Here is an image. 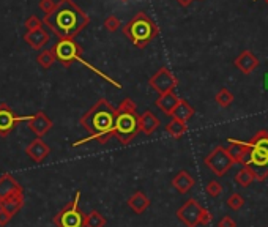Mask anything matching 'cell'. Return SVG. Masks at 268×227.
Returning a JSON list of instances; mask_svg holds the SVG:
<instances>
[{
    "label": "cell",
    "mask_w": 268,
    "mask_h": 227,
    "mask_svg": "<svg viewBox=\"0 0 268 227\" xmlns=\"http://www.w3.org/2000/svg\"><path fill=\"white\" fill-rule=\"evenodd\" d=\"M106 218L103 216L98 210H92L90 213H85L84 218V227H105Z\"/></svg>",
    "instance_id": "25"
},
{
    "label": "cell",
    "mask_w": 268,
    "mask_h": 227,
    "mask_svg": "<svg viewBox=\"0 0 268 227\" xmlns=\"http://www.w3.org/2000/svg\"><path fill=\"white\" fill-rule=\"evenodd\" d=\"M120 2H128V0H120Z\"/></svg>",
    "instance_id": "40"
},
{
    "label": "cell",
    "mask_w": 268,
    "mask_h": 227,
    "mask_svg": "<svg viewBox=\"0 0 268 227\" xmlns=\"http://www.w3.org/2000/svg\"><path fill=\"white\" fill-rule=\"evenodd\" d=\"M55 5H57V2H54V0H40V3H38V6H40V10L43 11V13H51L55 8Z\"/></svg>",
    "instance_id": "34"
},
{
    "label": "cell",
    "mask_w": 268,
    "mask_h": 227,
    "mask_svg": "<svg viewBox=\"0 0 268 227\" xmlns=\"http://www.w3.org/2000/svg\"><path fill=\"white\" fill-rule=\"evenodd\" d=\"M53 52L55 60H58L65 68H70L74 62H77L82 54L84 48L76 40H58L53 46Z\"/></svg>",
    "instance_id": "7"
},
{
    "label": "cell",
    "mask_w": 268,
    "mask_h": 227,
    "mask_svg": "<svg viewBox=\"0 0 268 227\" xmlns=\"http://www.w3.org/2000/svg\"><path fill=\"white\" fill-rule=\"evenodd\" d=\"M24 27H25V30H27V32H30V30H37V29H41V27H43V21L40 19L38 16L32 14V16H29V17H27V19H25Z\"/></svg>",
    "instance_id": "30"
},
{
    "label": "cell",
    "mask_w": 268,
    "mask_h": 227,
    "mask_svg": "<svg viewBox=\"0 0 268 227\" xmlns=\"http://www.w3.org/2000/svg\"><path fill=\"white\" fill-rule=\"evenodd\" d=\"M166 131H167V134L172 136L174 139H180L181 136H185V134H186L188 125L185 123V121H181V120L172 118V120L169 121V123L166 125Z\"/></svg>",
    "instance_id": "24"
},
{
    "label": "cell",
    "mask_w": 268,
    "mask_h": 227,
    "mask_svg": "<svg viewBox=\"0 0 268 227\" xmlns=\"http://www.w3.org/2000/svg\"><path fill=\"white\" fill-rule=\"evenodd\" d=\"M139 118L141 114L137 112L136 103L131 98H125L115 109V123L112 137L118 139L120 144L123 145L131 144L136 136L141 133Z\"/></svg>",
    "instance_id": "3"
},
{
    "label": "cell",
    "mask_w": 268,
    "mask_h": 227,
    "mask_svg": "<svg viewBox=\"0 0 268 227\" xmlns=\"http://www.w3.org/2000/svg\"><path fill=\"white\" fill-rule=\"evenodd\" d=\"M160 125H161L160 118L152 111H145L144 114H141L139 126H141V133H144L145 136H152L160 128Z\"/></svg>",
    "instance_id": "18"
},
{
    "label": "cell",
    "mask_w": 268,
    "mask_h": 227,
    "mask_svg": "<svg viewBox=\"0 0 268 227\" xmlns=\"http://www.w3.org/2000/svg\"><path fill=\"white\" fill-rule=\"evenodd\" d=\"M202 205L196 199H188L186 202L177 210V218L186 227H196L199 224V215H201Z\"/></svg>",
    "instance_id": "11"
},
{
    "label": "cell",
    "mask_w": 268,
    "mask_h": 227,
    "mask_svg": "<svg viewBox=\"0 0 268 227\" xmlns=\"http://www.w3.org/2000/svg\"><path fill=\"white\" fill-rule=\"evenodd\" d=\"M11 215L10 213H6L5 210H2V208H0V227H3V226H6L8 223L11 221Z\"/></svg>",
    "instance_id": "36"
},
{
    "label": "cell",
    "mask_w": 268,
    "mask_h": 227,
    "mask_svg": "<svg viewBox=\"0 0 268 227\" xmlns=\"http://www.w3.org/2000/svg\"><path fill=\"white\" fill-rule=\"evenodd\" d=\"M243 204H245V199L241 197L238 193H233L229 199H227V205H229V208H232V210H240L241 207H243Z\"/></svg>",
    "instance_id": "32"
},
{
    "label": "cell",
    "mask_w": 268,
    "mask_h": 227,
    "mask_svg": "<svg viewBox=\"0 0 268 227\" xmlns=\"http://www.w3.org/2000/svg\"><path fill=\"white\" fill-rule=\"evenodd\" d=\"M30 115L21 117L18 115L6 103L0 104V137H8L16 126H19L21 121H27Z\"/></svg>",
    "instance_id": "10"
},
{
    "label": "cell",
    "mask_w": 268,
    "mask_h": 227,
    "mask_svg": "<svg viewBox=\"0 0 268 227\" xmlns=\"http://www.w3.org/2000/svg\"><path fill=\"white\" fill-rule=\"evenodd\" d=\"M194 178L191 177V173L186 170H180L177 175L172 178V186H174L180 194H186L189 189L194 186Z\"/></svg>",
    "instance_id": "20"
},
{
    "label": "cell",
    "mask_w": 268,
    "mask_h": 227,
    "mask_svg": "<svg viewBox=\"0 0 268 227\" xmlns=\"http://www.w3.org/2000/svg\"><path fill=\"white\" fill-rule=\"evenodd\" d=\"M259 60L254 57V54L251 51H243L241 54L235 58V66L243 71L245 74H251L257 68Z\"/></svg>",
    "instance_id": "19"
},
{
    "label": "cell",
    "mask_w": 268,
    "mask_h": 227,
    "mask_svg": "<svg viewBox=\"0 0 268 227\" xmlns=\"http://www.w3.org/2000/svg\"><path fill=\"white\" fill-rule=\"evenodd\" d=\"M25 153H27V156L30 160H33L35 163H43L45 161L49 153H51V147L43 141L41 137H37V139H33V141L25 147Z\"/></svg>",
    "instance_id": "14"
},
{
    "label": "cell",
    "mask_w": 268,
    "mask_h": 227,
    "mask_svg": "<svg viewBox=\"0 0 268 227\" xmlns=\"http://www.w3.org/2000/svg\"><path fill=\"white\" fill-rule=\"evenodd\" d=\"M205 191H207V194H209L210 197H218L222 193V186L216 180H212L209 185H207Z\"/></svg>",
    "instance_id": "33"
},
{
    "label": "cell",
    "mask_w": 268,
    "mask_h": 227,
    "mask_svg": "<svg viewBox=\"0 0 268 227\" xmlns=\"http://www.w3.org/2000/svg\"><path fill=\"white\" fill-rule=\"evenodd\" d=\"M265 85L268 87V74H267V77H265Z\"/></svg>",
    "instance_id": "39"
},
{
    "label": "cell",
    "mask_w": 268,
    "mask_h": 227,
    "mask_svg": "<svg viewBox=\"0 0 268 227\" xmlns=\"http://www.w3.org/2000/svg\"><path fill=\"white\" fill-rule=\"evenodd\" d=\"M79 200H81V193L77 191L71 202H68L53 218V223L55 227H84L85 213L79 208Z\"/></svg>",
    "instance_id": "6"
},
{
    "label": "cell",
    "mask_w": 268,
    "mask_h": 227,
    "mask_svg": "<svg viewBox=\"0 0 268 227\" xmlns=\"http://www.w3.org/2000/svg\"><path fill=\"white\" fill-rule=\"evenodd\" d=\"M27 126L37 137H43L53 129L54 121L51 120L45 112L40 111L37 114H33V115H30V118L27 120Z\"/></svg>",
    "instance_id": "12"
},
{
    "label": "cell",
    "mask_w": 268,
    "mask_h": 227,
    "mask_svg": "<svg viewBox=\"0 0 268 227\" xmlns=\"http://www.w3.org/2000/svg\"><path fill=\"white\" fill-rule=\"evenodd\" d=\"M114 123H115V108L106 98H100L79 118V125L87 131L89 136L85 139H81V141H76L73 147L84 145L90 141H97L101 145H106L112 139Z\"/></svg>",
    "instance_id": "2"
},
{
    "label": "cell",
    "mask_w": 268,
    "mask_h": 227,
    "mask_svg": "<svg viewBox=\"0 0 268 227\" xmlns=\"http://www.w3.org/2000/svg\"><path fill=\"white\" fill-rule=\"evenodd\" d=\"M149 85L155 92L162 95V93H167V92H174L178 85V79L169 68L161 66L158 71L149 79Z\"/></svg>",
    "instance_id": "9"
},
{
    "label": "cell",
    "mask_w": 268,
    "mask_h": 227,
    "mask_svg": "<svg viewBox=\"0 0 268 227\" xmlns=\"http://www.w3.org/2000/svg\"><path fill=\"white\" fill-rule=\"evenodd\" d=\"M227 155L233 163L248 166V156H249V144L238 141V139H229V147L226 148Z\"/></svg>",
    "instance_id": "13"
},
{
    "label": "cell",
    "mask_w": 268,
    "mask_h": 227,
    "mask_svg": "<svg viewBox=\"0 0 268 227\" xmlns=\"http://www.w3.org/2000/svg\"><path fill=\"white\" fill-rule=\"evenodd\" d=\"M212 220H213V215H212L209 210H207V208L202 207L201 215H199V224L207 226V224H210V223H212Z\"/></svg>",
    "instance_id": "35"
},
{
    "label": "cell",
    "mask_w": 268,
    "mask_h": 227,
    "mask_svg": "<svg viewBox=\"0 0 268 227\" xmlns=\"http://www.w3.org/2000/svg\"><path fill=\"white\" fill-rule=\"evenodd\" d=\"M49 40H51L49 33L43 27L37 29V30H30V32H27L24 35V41L35 51H40V49L45 48L49 43Z\"/></svg>",
    "instance_id": "15"
},
{
    "label": "cell",
    "mask_w": 268,
    "mask_h": 227,
    "mask_svg": "<svg viewBox=\"0 0 268 227\" xmlns=\"http://www.w3.org/2000/svg\"><path fill=\"white\" fill-rule=\"evenodd\" d=\"M267 2H268V0H267Z\"/></svg>",
    "instance_id": "41"
},
{
    "label": "cell",
    "mask_w": 268,
    "mask_h": 227,
    "mask_svg": "<svg viewBox=\"0 0 268 227\" xmlns=\"http://www.w3.org/2000/svg\"><path fill=\"white\" fill-rule=\"evenodd\" d=\"M22 207H24V193H14L0 199V208L5 210L6 213H10L11 216L19 213Z\"/></svg>",
    "instance_id": "17"
},
{
    "label": "cell",
    "mask_w": 268,
    "mask_h": 227,
    "mask_svg": "<svg viewBox=\"0 0 268 227\" xmlns=\"http://www.w3.org/2000/svg\"><path fill=\"white\" fill-rule=\"evenodd\" d=\"M248 144H249L248 166L253 169L256 180L264 181L268 177V133L265 129L259 131Z\"/></svg>",
    "instance_id": "5"
},
{
    "label": "cell",
    "mask_w": 268,
    "mask_h": 227,
    "mask_svg": "<svg viewBox=\"0 0 268 227\" xmlns=\"http://www.w3.org/2000/svg\"><path fill=\"white\" fill-rule=\"evenodd\" d=\"M37 62H38V65H40L41 68H45V69H48V68L53 66V65L57 62L53 49H45V51H41L40 54H38V57H37Z\"/></svg>",
    "instance_id": "27"
},
{
    "label": "cell",
    "mask_w": 268,
    "mask_h": 227,
    "mask_svg": "<svg viewBox=\"0 0 268 227\" xmlns=\"http://www.w3.org/2000/svg\"><path fill=\"white\" fill-rule=\"evenodd\" d=\"M178 103V97L174 93V92H167V93H162L160 95V97L157 98V101H155V104H157V108L164 112L166 115H170L172 111H174V108L177 106Z\"/></svg>",
    "instance_id": "22"
},
{
    "label": "cell",
    "mask_w": 268,
    "mask_h": 227,
    "mask_svg": "<svg viewBox=\"0 0 268 227\" xmlns=\"http://www.w3.org/2000/svg\"><path fill=\"white\" fill-rule=\"evenodd\" d=\"M43 24L58 40H74L90 24V17L74 0H58L54 10L45 14Z\"/></svg>",
    "instance_id": "1"
},
{
    "label": "cell",
    "mask_w": 268,
    "mask_h": 227,
    "mask_svg": "<svg viewBox=\"0 0 268 227\" xmlns=\"http://www.w3.org/2000/svg\"><path fill=\"white\" fill-rule=\"evenodd\" d=\"M177 2H178L181 6H189V5L194 2V0H177Z\"/></svg>",
    "instance_id": "38"
},
{
    "label": "cell",
    "mask_w": 268,
    "mask_h": 227,
    "mask_svg": "<svg viewBox=\"0 0 268 227\" xmlns=\"http://www.w3.org/2000/svg\"><path fill=\"white\" fill-rule=\"evenodd\" d=\"M77 62H79V63H82L84 66H87V68L90 69V71H93V73H97V74H98L100 77H103V79H106V81H107V82H110L112 85H115V87H117V89H122V85H120V84H118L117 81H114V79H110V77H109V76H106L105 73H101V71H100V69H98V68H95V66H93V65H90L89 62H85V60H84L82 57H81L79 60H77Z\"/></svg>",
    "instance_id": "29"
},
{
    "label": "cell",
    "mask_w": 268,
    "mask_h": 227,
    "mask_svg": "<svg viewBox=\"0 0 268 227\" xmlns=\"http://www.w3.org/2000/svg\"><path fill=\"white\" fill-rule=\"evenodd\" d=\"M14 193H24L22 185L11 175V173H8V172L2 173V177H0V199L10 196V194H14Z\"/></svg>",
    "instance_id": "16"
},
{
    "label": "cell",
    "mask_w": 268,
    "mask_h": 227,
    "mask_svg": "<svg viewBox=\"0 0 268 227\" xmlns=\"http://www.w3.org/2000/svg\"><path fill=\"white\" fill-rule=\"evenodd\" d=\"M214 101L218 103L221 108H229L232 104V101H233V95L227 89H221L218 93H216Z\"/></svg>",
    "instance_id": "28"
},
{
    "label": "cell",
    "mask_w": 268,
    "mask_h": 227,
    "mask_svg": "<svg viewBox=\"0 0 268 227\" xmlns=\"http://www.w3.org/2000/svg\"><path fill=\"white\" fill-rule=\"evenodd\" d=\"M204 163L207 164V168H209L216 177H222L224 173H227V170L232 168L233 164H235L230 160V156L227 155L226 148L221 147V145L213 148V152H210L205 156Z\"/></svg>",
    "instance_id": "8"
},
{
    "label": "cell",
    "mask_w": 268,
    "mask_h": 227,
    "mask_svg": "<svg viewBox=\"0 0 268 227\" xmlns=\"http://www.w3.org/2000/svg\"><path fill=\"white\" fill-rule=\"evenodd\" d=\"M193 115H194V109L189 106V103L185 101V100H181V98H178V103H177V106L174 108V111H172L170 117L188 123V120L191 118Z\"/></svg>",
    "instance_id": "23"
},
{
    "label": "cell",
    "mask_w": 268,
    "mask_h": 227,
    "mask_svg": "<svg viewBox=\"0 0 268 227\" xmlns=\"http://www.w3.org/2000/svg\"><path fill=\"white\" fill-rule=\"evenodd\" d=\"M126 204L136 215H142L147 208L150 207V199L147 197V194H144L142 191H136V193L126 200Z\"/></svg>",
    "instance_id": "21"
},
{
    "label": "cell",
    "mask_w": 268,
    "mask_h": 227,
    "mask_svg": "<svg viewBox=\"0 0 268 227\" xmlns=\"http://www.w3.org/2000/svg\"><path fill=\"white\" fill-rule=\"evenodd\" d=\"M123 35L137 49L147 48L150 41L160 35V27L145 11H137L131 19L123 25Z\"/></svg>",
    "instance_id": "4"
},
{
    "label": "cell",
    "mask_w": 268,
    "mask_h": 227,
    "mask_svg": "<svg viewBox=\"0 0 268 227\" xmlns=\"http://www.w3.org/2000/svg\"><path fill=\"white\" fill-rule=\"evenodd\" d=\"M218 227H237V223L233 221L230 216H224L222 220L219 221Z\"/></svg>",
    "instance_id": "37"
},
{
    "label": "cell",
    "mask_w": 268,
    "mask_h": 227,
    "mask_svg": "<svg viewBox=\"0 0 268 227\" xmlns=\"http://www.w3.org/2000/svg\"><path fill=\"white\" fill-rule=\"evenodd\" d=\"M235 180H237V183H238L240 186H245L246 188V186H249L251 183L256 180V175H254V172H253V169L249 168V166H243V168L238 170Z\"/></svg>",
    "instance_id": "26"
},
{
    "label": "cell",
    "mask_w": 268,
    "mask_h": 227,
    "mask_svg": "<svg viewBox=\"0 0 268 227\" xmlns=\"http://www.w3.org/2000/svg\"><path fill=\"white\" fill-rule=\"evenodd\" d=\"M120 25H122V22H120V19L115 14H110L105 19V29L107 32H117L120 29Z\"/></svg>",
    "instance_id": "31"
}]
</instances>
